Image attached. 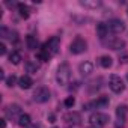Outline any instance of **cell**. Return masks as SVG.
Here are the masks:
<instances>
[{
	"instance_id": "obj_1",
	"label": "cell",
	"mask_w": 128,
	"mask_h": 128,
	"mask_svg": "<svg viewBox=\"0 0 128 128\" xmlns=\"http://www.w3.org/2000/svg\"><path fill=\"white\" fill-rule=\"evenodd\" d=\"M56 78H57V83L60 86H66L70 83V78H71V70H70V65L66 62H63L59 65L57 68V74H56Z\"/></svg>"
},
{
	"instance_id": "obj_2",
	"label": "cell",
	"mask_w": 128,
	"mask_h": 128,
	"mask_svg": "<svg viewBox=\"0 0 128 128\" xmlns=\"http://www.w3.org/2000/svg\"><path fill=\"white\" fill-rule=\"evenodd\" d=\"M108 120H110V119H108V116H107L106 113H98V112H96V113H92L90 118H89L90 125H92V126H98V128L104 126Z\"/></svg>"
},
{
	"instance_id": "obj_3",
	"label": "cell",
	"mask_w": 128,
	"mask_h": 128,
	"mask_svg": "<svg viewBox=\"0 0 128 128\" xmlns=\"http://www.w3.org/2000/svg\"><path fill=\"white\" fill-rule=\"evenodd\" d=\"M59 47H60V39L57 38V36H53V38H50L45 44H44V50L50 54V56H54L57 51H59Z\"/></svg>"
},
{
	"instance_id": "obj_4",
	"label": "cell",
	"mask_w": 128,
	"mask_h": 128,
	"mask_svg": "<svg viewBox=\"0 0 128 128\" xmlns=\"http://www.w3.org/2000/svg\"><path fill=\"white\" fill-rule=\"evenodd\" d=\"M86 48H88V44H86V41H84L82 36H77V38L71 42V45H70V50H71L72 54H80V53H83Z\"/></svg>"
},
{
	"instance_id": "obj_5",
	"label": "cell",
	"mask_w": 128,
	"mask_h": 128,
	"mask_svg": "<svg viewBox=\"0 0 128 128\" xmlns=\"http://www.w3.org/2000/svg\"><path fill=\"white\" fill-rule=\"evenodd\" d=\"M108 86H110V89H112L114 94H120V92L124 90V88H125L122 78H120L119 76H114V74L110 77V83H108Z\"/></svg>"
},
{
	"instance_id": "obj_6",
	"label": "cell",
	"mask_w": 128,
	"mask_h": 128,
	"mask_svg": "<svg viewBox=\"0 0 128 128\" xmlns=\"http://www.w3.org/2000/svg\"><path fill=\"white\" fill-rule=\"evenodd\" d=\"M33 100L36 102H47L50 100V90L47 88H44V86L38 88L35 90V94H33Z\"/></svg>"
},
{
	"instance_id": "obj_7",
	"label": "cell",
	"mask_w": 128,
	"mask_h": 128,
	"mask_svg": "<svg viewBox=\"0 0 128 128\" xmlns=\"http://www.w3.org/2000/svg\"><path fill=\"white\" fill-rule=\"evenodd\" d=\"M108 96H100L98 100H95V101H92V102H89V104H84L83 106V108L84 110H89L90 107H96V108H104V107H107L108 106Z\"/></svg>"
},
{
	"instance_id": "obj_8",
	"label": "cell",
	"mask_w": 128,
	"mask_h": 128,
	"mask_svg": "<svg viewBox=\"0 0 128 128\" xmlns=\"http://www.w3.org/2000/svg\"><path fill=\"white\" fill-rule=\"evenodd\" d=\"M107 27H108V30L113 32V33H122V32L125 30V24H124V21H120V20H110V21L107 23Z\"/></svg>"
},
{
	"instance_id": "obj_9",
	"label": "cell",
	"mask_w": 128,
	"mask_h": 128,
	"mask_svg": "<svg viewBox=\"0 0 128 128\" xmlns=\"http://www.w3.org/2000/svg\"><path fill=\"white\" fill-rule=\"evenodd\" d=\"M6 116L8 118H11V119H20V116H21V108H20V106H17V104H11V106H8L6 107Z\"/></svg>"
},
{
	"instance_id": "obj_10",
	"label": "cell",
	"mask_w": 128,
	"mask_h": 128,
	"mask_svg": "<svg viewBox=\"0 0 128 128\" xmlns=\"http://www.w3.org/2000/svg\"><path fill=\"white\" fill-rule=\"evenodd\" d=\"M78 71H80L82 76L88 77V76H90L94 72V65H92L90 62H83V63H80V65H78Z\"/></svg>"
},
{
	"instance_id": "obj_11",
	"label": "cell",
	"mask_w": 128,
	"mask_h": 128,
	"mask_svg": "<svg viewBox=\"0 0 128 128\" xmlns=\"http://www.w3.org/2000/svg\"><path fill=\"white\" fill-rule=\"evenodd\" d=\"M63 119H65L68 124H80V120H82V118H80V113H77V112H71V113H66L65 116H63Z\"/></svg>"
},
{
	"instance_id": "obj_12",
	"label": "cell",
	"mask_w": 128,
	"mask_h": 128,
	"mask_svg": "<svg viewBox=\"0 0 128 128\" xmlns=\"http://www.w3.org/2000/svg\"><path fill=\"white\" fill-rule=\"evenodd\" d=\"M126 113H128V107H126L125 104L118 106V108H116V116H118V120H119V122H124V120L126 119Z\"/></svg>"
},
{
	"instance_id": "obj_13",
	"label": "cell",
	"mask_w": 128,
	"mask_h": 128,
	"mask_svg": "<svg viewBox=\"0 0 128 128\" xmlns=\"http://www.w3.org/2000/svg\"><path fill=\"white\" fill-rule=\"evenodd\" d=\"M107 45H108L112 50H120V48L125 47V42H124L122 39H119V38H113V39H110V41L107 42Z\"/></svg>"
},
{
	"instance_id": "obj_14",
	"label": "cell",
	"mask_w": 128,
	"mask_h": 128,
	"mask_svg": "<svg viewBox=\"0 0 128 128\" xmlns=\"http://www.w3.org/2000/svg\"><path fill=\"white\" fill-rule=\"evenodd\" d=\"M32 84H33V80H32L29 76H23V77H20V80H18V86H20L21 89H30Z\"/></svg>"
},
{
	"instance_id": "obj_15",
	"label": "cell",
	"mask_w": 128,
	"mask_h": 128,
	"mask_svg": "<svg viewBox=\"0 0 128 128\" xmlns=\"http://www.w3.org/2000/svg\"><path fill=\"white\" fill-rule=\"evenodd\" d=\"M107 33H108L107 24H106V23H98V24H96V35H98V38L104 39V38L107 36Z\"/></svg>"
},
{
	"instance_id": "obj_16",
	"label": "cell",
	"mask_w": 128,
	"mask_h": 128,
	"mask_svg": "<svg viewBox=\"0 0 128 128\" xmlns=\"http://www.w3.org/2000/svg\"><path fill=\"white\" fill-rule=\"evenodd\" d=\"M80 5L88 8V9H96L101 6V2H98V0H82Z\"/></svg>"
},
{
	"instance_id": "obj_17",
	"label": "cell",
	"mask_w": 128,
	"mask_h": 128,
	"mask_svg": "<svg viewBox=\"0 0 128 128\" xmlns=\"http://www.w3.org/2000/svg\"><path fill=\"white\" fill-rule=\"evenodd\" d=\"M26 44H27V48L29 50H36V47H38V41L32 35H27L26 36Z\"/></svg>"
},
{
	"instance_id": "obj_18",
	"label": "cell",
	"mask_w": 128,
	"mask_h": 128,
	"mask_svg": "<svg viewBox=\"0 0 128 128\" xmlns=\"http://www.w3.org/2000/svg\"><path fill=\"white\" fill-rule=\"evenodd\" d=\"M18 125L23 126V128H29V126L32 125V122H30V116H29V114H21L20 119H18Z\"/></svg>"
},
{
	"instance_id": "obj_19",
	"label": "cell",
	"mask_w": 128,
	"mask_h": 128,
	"mask_svg": "<svg viewBox=\"0 0 128 128\" xmlns=\"http://www.w3.org/2000/svg\"><path fill=\"white\" fill-rule=\"evenodd\" d=\"M112 63H113V60H112L110 56H101V57H100V65H101L102 68H110Z\"/></svg>"
},
{
	"instance_id": "obj_20",
	"label": "cell",
	"mask_w": 128,
	"mask_h": 128,
	"mask_svg": "<svg viewBox=\"0 0 128 128\" xmlns=\"http://www.w3.org/2000/svg\"><path fill=\"white\" fill-rule=\"evenodd\" d=\"M18 12H20L21 18H29V15H30V9H29V6H26V5H23V3L18 5Z\"/></svg>"
},
{
	"instance_id": "obj_21",
	"label": "cell",
	"mask_w": 128,
	"mask_h": 128,
	"mask_svg": "<svg viewBox=\"0 0 128 128\" xmlns=\"http://www.w3.org/2000/svg\"><path fill=\"white\" fill-rule=\"evenodd\" d=\"M20 60H21V54H20L18 51H12V53L9 54V62L14 63V65H18Z\"/></svg>"
},
{
	"instance_id": "obj_22",
	"label": "cell",
	"mask_w": 128,
	"mask_h": 128,
	"mask_svg": "<svg viewBox=\"0 0 128 128\" xmlns=\"http://www.w3.org/2000/svg\"><path fill=\"white\" fill-rule=\"evenodd\" d=\"M26 70H27V72H30V74H36V71L39 70V66L36 65L35 62H32V60H30V62H27V63H26Z\"/></svg>"
},
{
	"instance_id": "obj_23",
	"label": "cell",
	"mask_w": 128,
	"mask_h": 128,
	"mask_svg": "<svg viewBox=\"0 0 128 128\" xmlns=\"http://www.w3.org/2000/svg\"><path fill=\"white\" fill-rule=\"evenodd\" d=\"M36 56H38V59H39V60H42V62H48V60H50V57H51V56H50L44 48H41V50L38 51V54H36Z\"/></svg>"
},
{
	"instance_id": "obj_24",
	"label": "cell",
	"mask_w": 128,
	"mask_h": 128,
	"mask_svg": "<svg viewBox=\"0 0 128 128\" xmlns=\"http://www.w3.org/2000/svg\"><path fill=\"white\" fill-rule=\"evenodd\" d=\"M15 82H17V77L12 74L11 77H8V78H6V86H8V88H12V86L15 84Z\"/></svg>"
},
{
	"instance_id": "obj_25",
	"label": "cell",
	"mask_w": 128,
	"mask_h": 128,
	"mask_svg": "<svg viewBox=\"0 0 128 128\" xmlns=\"http://www.w3.org/2000/svg\"><path fill=\"white\" fill-rule=\"evenodd\" d=\"M74 104H76V98H74V96H68V98L65 100V106H66V107H72Z\"/></svg>"
},
{
	"instance_id": "obj_26",
	"label": "cell",
	"mask_w": 128,
	"mask_h": 128,
	"mask_svg": "<svg viewBox=\"0 0 128 128\" xmlns=\"http://www.w3.org/2000/svg\"><path fill=\"white\" fill-rule=\"evenodd\" d=\"M0 54H6V45L5 44H0Z\"/></svg>"
},
{
	"instance_id": "obj_27",
	"label": "cell",
	"mask_w": 128,
	"mask_h": 128,
	"mask_svg": "<svg viewBox=\"0 0 128 128\" xmlns=\"http://www.w3.org/2000/svg\"><path fill=\"white\" fill-rule=\"evenodd\" d=\"M6 126V122H5V119H2L0 120V128H5Z\"/></svg>"
},
{
	"instance_id": "obj_28",
	"label": "cell",
	"mask_w": 128,
	"mask_h": 128,
	"mask_svg": "<svg viewBox=\"0 0 128 128\" xmlns=\"http://www.w3.org/2000/svg\"><path fill=\"white\" fill-rule=\"evenodd\" d=\"M29 128H39V125H30Z\"/></svg>"
},
{
	"instance_id": "obj_29",
	"label": "cell",
	"mask_w": 128,
	"mask_h": 128,
	"mask_svg": "<svg viewBox=\"0 0 128 128\" xmlns=\"http://www.w3.org/2000/svg\"><path fill=\"white\" fill-rule=\"evenodd\" d=\"M90 128H98V126H90Z\"/></svg>"
},
{
	"instance_id": "obj_30",
	"label": "cell",
	"mask_w": 128,
	"mask_h": 128,
	"mask_svg": "<svg viewBox=\"0 0 128 128\" xmlns=\"http://www.w3.org/2000/svg\"><path fill=\"white\" fill-rule=\"evenodd\" d=\"M53 128H56V126H53Z\"/></svg>"
}]
</instances>
